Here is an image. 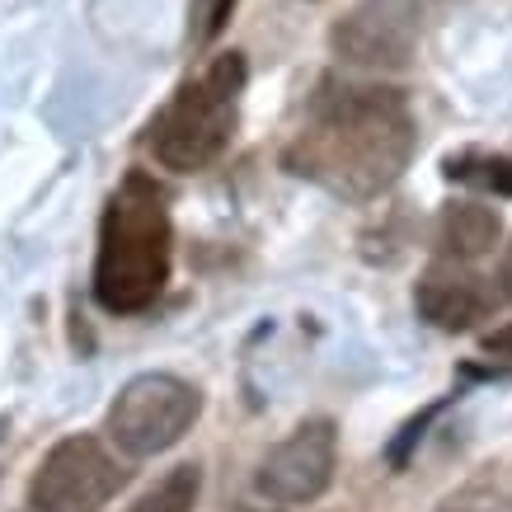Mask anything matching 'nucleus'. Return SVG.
Returning <instances> with one entry per match:
<instances>
[{
	"label": "nucleus",
	"instance_id": "obj_13",
	"mask_svg": "<svg viewBox=\"0 0 512 512\" xmlns=\"http://www.w3.org/2000/svg\"><path fill=\"white\" fill-rule=\"evenodd\" d=\"M437 512H512V503L508 498H498V494H489V489H466V494L447 498Z\"/></svg>",
	"mask_w": 512,
	"mask_h": 512
},
{
	"label": "nucleus",
	"instance_id": "obj_11",
	"mask_svg": "<svg viewBox=\"0 0 512 512\" xmlns=\"http://www.w3.org/2000/svg\"><path fill=\"white\" fill-rule=\"evenodd\" d=\"M198 494H202V470L198 466H174L165 480H156L137 503H132V512H193Z\"/></svg>",
	"mask_w": 512,
	"mask_h": 512
},
{
	"label": "nucleus",
	"instance_id": "obj_14",
	"mask_svg": "<svg viewBox=\"0 0 512 512\" xmlns=\"http://www.w3.org/2000/svg\"><path fill=\"white\" fill-rule=\"evenodd\" d=\"M484 353H489V357H503V362H512V325L489 329V334H484Z\"/></svg>",
	"mask_w": 512,
	"mask_h": 512
},
{
	"label": "nucleus",
	"instance_id": "obj_5",
	"mask_svg": "<svg viewBox=\"0 0 512 512\" xmlns=\"http://www.w3.org/2000/svg\"><path fill=\"white\" fill-rule=\"evenodd\" d=\"M127 484V470L118 466L99 437L76 433L62 437L47 451L29 480V508L33 512H104L109 498Z\"/></svg>",
	"mask_w": 512,
	"mask_h": 512
},
{
	"label": "nucleus",
	"instance_id": "obj_15",
	"mask_svg": "<svg viewBox=\"0 0 512 512\" xmlns=\"http://www.w3.org/2000/svg\"><path fill=\"white\" fill-rule=\"evenodd\" d=\"M498 282H503V296L512 301V245H508V254H503V264H498Z\"/></svg>",
	"mask_w": 512,
	"mask_h": 512
},
{
	"label": "nucleus",
	"instance_id": "obj_3",
	"mask_svg": "<svg viewBox=\"0 0 512 512\" xmlns=\"http://www.w3.org/2000/svg\"><path fill=\"white\" fill-rule=\"evenodd\" d=\"M245 80L249 66L240 52H221L198 76H188L170 104L151 118V132H146L151 156L174 174H198L207 165H217L221 151L231 146L235 127H240Z\"/></svg>",
	"mask_w": 512,
	"mask_h": 512
},
{
	"label": "nucleus",
	"instance_id": "obj_9",
	"mask_svg": "<svg viewBox=\"0 0 512 512\" xmlns=\"http://www.w3.org/2000/svg\"><path fill=\"white\" fill-rule=\"evenodd\" d=\"M498 235H503V221H498L494 207H480V202H451L437 221V245L461 264L480 259L484 249H494Z\"/></svg>",
	"mask_w": 512,
	"mask_h": 512
},
{
	"label": "nucleus",
	"instance_id": "obj_7",
	"mask_svg": "<svg viewBox=\"0 0 512 512\" xmlns=\"http://www.w3.org/2000/svg\"><path fill=\"white\" fill-rule=\"evenodd\" d=\"M419 43V0H362L334 29V52L353 66H404Z\"/></svg>",
	"mask_w": 512,
	"mask_h": 512
},
{
	"label": "nucleus",
	"instance_id": "obj_8",
	"mask_svg": "<svg viewBox=\"0 0 512 512\" xmlns=\"http://www.w3.org/2000/svg\"><path fill=\"white\" fill-rule=\"evenodd\" d=\"M414 306L433 329H447V334H466L480 320L494 315V287L456 264H433L414 287Z\"/></svg>",
	"mask_w": 512,
	"mask_h": 512
},
{
	"label": "nucleus",
	"instance_id": "obj_2",
	"mask_svg": "<svg viewBox=\"0 0 512 512\" xmlns=\"http://www.w3.org/2000/svg\"><path fill=\"white\" fill-rule=\"evenodd\" d=\"M174 268V221L170 193L146 170L123 174L113 188L104 221H99V249H94V301L109 315L151 311L170 282Z\"/></svg>",
	"mask_w": 512,
	"mask_h": 512
},
{
	"label": "nucleus",
	"instance_id": "obj_12",
	"mask_svg": "<svg viewBox=\"0 0 512 512\" xmlns=\"http://www.w3.org/2000/svg\"><path fill=\"white\" fill-rule=\"evenodd\" d=\"M231 10L235 0H188V43L193 47L217 43L221 29L231 24Z\"/></svg>",
	"mask_w": 512,
	"mask_h": 512
},
{
	"label": "nucleus",
	"instance_id": "obj_10",
	"mask_svg": "<svg viewBox=\"0 0 512 512\" xmlns=\"http://www.w3.org/2000/svg\"><path fill=\"white\" fill-rule=\"evenodd\" d=\"M447 179L470 188H484L494 198H512V156H489V151H461V156H447Z\"/></svg>",
	"mask_w": 512,
	"mask_h": 512
},
{
	"label": "nucleus",
	"instance_id": "obj_1",
	"mask_svg": "<svg viewBox=\"0 0 512 512\" xmlns=\"http://www.w3.org/2000/svg\"><path fill=\"white\" fill-rule=\"evenodd\" d=\"M414 141V113L400 90L329 76L311 94L306 123L287 141L282 165L334 198L367 202L404 174Z\"/></svg>",
	"mask_w": 512,
	"mask_h": 512
},
{
	"label": "nucleus",
	"instance_id": "obj_4",
	"mask_svg": "<svg viewBox=\"0 0 512 512\" xmlns=\"http://www.w3.org/2000/svg\"><path fill=\"white\" fill-rule=\"evenodd\" d=\"M202 414V390L174 372L132 376L109 404V442L127 461H151L179 447Z\"/></svg>",
	"mask_w": 512,
	"mask_h": 512
},
{
	"label": "nucleus",
	"instance_id": "obj_6",
	"mask_svg": "<svg viewBox=\"0 0 512 512\" xmlns=\"http://www.w3.org/2000/svg\"><path fill=\"white\" fill-rule=\"evenodd\" d=\"M334 466H339V428L329 419H306L287 442H278L259 461L254 489L278 508L315 503L334 484Z\"/></svg>",
	"mask_w": 512,
	"mask_h": 512
}]
</instances>
